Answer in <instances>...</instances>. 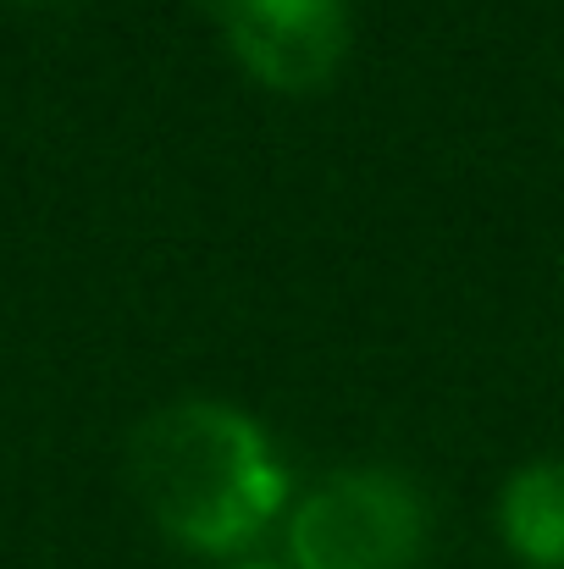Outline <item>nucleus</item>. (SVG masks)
<instances>
[{
	"label": "nucleus",
	"instance_id": "nucleus-1",
	"mask_svg": "<svg viewBox=\"0 0 564 569\" xmlns=\"http://www.w3.org/2000/svg\"><path fill=\"white\" fill-rule=\"evenodd\" d=\"M128 476L156 531L194 559H244L294 498L271 431L227 398L161 403L128 442Z\"/></svg>",
	"mask_w": 564,
	"mask_h": 569
},
{
	"label": "nucleus",
	"instance_id": "nucleus-2",
	"mask_svg": "<svg viewBox=\"0 0 564 569\" xmlns=\"http://www.w3.org/2000/svg\"><path fill=\"white\" fill-rule=\"evenodd\" d=\"M288 569H415L426 553V498L387 465L321 476L288 509Z\"/></svg>",
	"mask_w": 564,
	"mask_h": 569
},
{
	"label": "nucleus",
	"instance_id": "nucleus-3",
	"mask_svg": "<svg viewBox=\"0 0 564 569\" xmlns=\"http://www.w3.org/2000/svg\"><path fill=\"white\" fill-rule=\"evenodd\" d=\"M232 61L271 94H316L349 61V0H221Z\"/></svg>",
	"mask_w": 564,
	"mask_h": 569
},
{
	"label": "nucleus",
	"instance_id": "nucleus-4",
	"mask_svg": "<svg viewBox=\"0 0 564 569\" xmlns=\"http://www.w3.org/2000/svg\"><path fill=\"white\" fill-rule=\"evenodd\" d=\"M498 537L526 569H564V465H521L498 492Z\"/></svg>",
	"mask_w": 564,
	"mask_h": 569
},
{
	"label": "nucleus",
	"instance_id": "nucleus-5",
	"mask_svg": "<svg viewBox=\"0 0 564 569\" xmlns=\"http://www.w3.org/2000/svg\"><path fill=\"white\" fill-rule=\"evenodd\" d=\"M227 569H288V565H260V559H238V565H227Z\"/></svg>",
	"mask_w": 564,
	"mask_h": 569
}]
</instances>
